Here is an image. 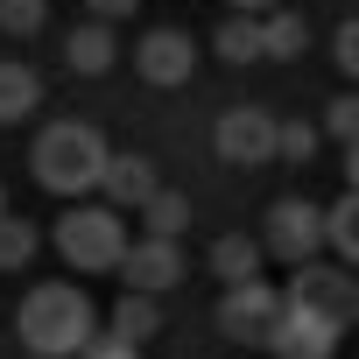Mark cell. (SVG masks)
<instances>
[{"label": "cell", "instance_id": "obj_18", "mask_svg": "<svg viewBox=\"0 0 359 359\" xmlns=\"http://www.w3.org/2000/svg\"><path fill=\"white\" fill-rule=\"evenodd\" d=\"M219 57H226V64H261V57H268V43H261V15H233V22L219 29Z\"/></svg>", "mask_w": 359, "mask_h": 359}, {"label": "cell", "instance_id": "obj_7", "mask_svg": "<svg viewBox=\"0 0 359 359\" xmlns=\"http://www.w3.org/2000/svg\"><path fill=\"white\" fill-rule=\"evenodd\" d=\"M275 317H282V289H275V282H240V289L219 296V331H226L233 345H261V352H268Z\"/></svg>", "mask_w": 359, "mask_h": 359}, {"label": "cell", "instance_id": "obj_11", "mask_svg": "<svg viewBox=\"0 0 359 359\" xmlns=\"http://www.w3.org/2000/svg\"><path fill=\"white\" fill-rule=\"evenodd\" d=\"M99 191H106V205H120V212H141V205L162 191V176H155V162H148V155H113Z\"/></svg>", "mask_w": 359, "mask_h": 359}, {"label": "cell", "instance_id": "obj_28", "mask_svg": "<svg viewBox=\"0 0 359 359\" xmlns=\"http://www.w3.org/2000/svg\"><path fill=\"white\" fill-rule=\"evenodd\" d=\"M345 191H359V141L345 148Z\"/></svg>", "mask_w": 359, "mask_h": 359}, {"label": "cell", "instance_id": "obj_25", "mask_svg": "<svg viewBox=\"0 0 359 359\" xmlns=\"http://www.w3.org/2000/svg\"><path fill=\"white\" fill-rule=\"evenodd\" d=\"M78 359H141V345H134V338H120V331H99Z\"/></svg>", "mask_w": 359, "mask_h": 359}, {"label": "cell", "instance_id": "obj_23", "mask_svg": "<svg viewBox=\"0 0 359 359\" xmlns=\"http://www.w3.org/2000/svg\"><path fill=\"white\" fill-rule=\"evenodd\" d=\"M282 155H289V162H310V155H317V127H310V120H282Z\"/></svg>", "mask_w": 359, "mask_h": 359}, {"label": "cell", "instance_id": "obj_20", "mask_svg": "<svg viewBox=\"0 0 359 359\" xmlns=\"http://www.w3.org/2000/svg\"><path fill=\"white\" fill-rule=\"evenodd\" d=\"M36 261V226L29 219H0V275H15Z\"/></svg>", "mask_w": 359, "mask_h": 359}, {"label": "cell", "instance_id": "obj_15", "mask_svg": "<svg viewBox=\"0 0 359 359\" xmlns=\"http://www.w3.org/2000/svg\"><path fill=\"white\" fill-rule=\"evenodd\" d=\"M106 331H120V338H134V345H141V338H155V331H162V296L127 289V296L113 303V324H106Z\"/></svg>", "mask_w": 359, "mask_h": 359}, {"label": "cell", "instance_id": "obj_3", "mask_svg": "<svg viewBox=\"0 0 359 359\" xmlns=\"http://www.w3.org/2000/svg\"><path fill=\"white\" fill-rule=\"evenodd\" d=\"M57 254L78 268V275H113L127 261V226H120V205H71L57 219Z\"/></svg>", "mask_w": 359, "mask_h": 359}, {"label": "cell", "instance_id": "obj_29", "mask_svg": "<svg viewBox=\"0 0 359 359\" xmlns=\"http://www.w3.org/2000/svg\"><path fill=\"white\" fill-rule=\"evenodd\" d=\"M0 219H8V191H0Z\"/></svg>", "mask_w": 359, "mask_h": 359}, {"label": "cell", "instance_id": "obj_12", "mask_svg": "<svg viewBox=\"0 0 359 359\" xmlns=\"http://www.w3.org/2000/svg\"><path fill=\"white\" fill-rule=\"evenodd\" d=\"M113 22H85V29H71V43H64V64L78 71V78H106L113 71Z\"/></svg>", "mask_w": 359, "mask_h": 359}, {"label": "cell", "instance_id": "obj_6", "mask_svg": "<svg viewBox=\"0 0 359 359\" xmlns=\"http://www.w3.org/2000/svg\"><path fill=\"white\" fill-rule=\"evenodd\" d=\"M289 303H303V310H317V317H331L338 331L359 317V282L345 275V268H324V261H303V268H289V289H282Z\"/></svg>", "mask_w": 359, "mask_h": 359}, {"label": "cell", "instance_id": "obj_16", "mask_svg": "<svg viewBox=\"0 0 359 359\" xmlns=\"http://www.w3.org/2000/svg\"><path fill=\"white\" fill-rule=\"evenodd\" d=\"M261 43H268V64H282V57H303V43H310V22H303L296 8H275V15H261Z\"/></svg>", "mask_w": 359, "mask_h": 359}, {"label": "cell", "instance_id": "obj_5", "mask_svg": "<svg viewBox=\"0 0 359 359\" xmlns=\"http://www.w3.org/2000/svg\"><path fill=\"white\" fill-rule=\"evenodd\" d=\"M261 247H268L282 268H303V261H317V254L331 247V233H324V212H317L310 198H282V205H268V233H261Z\"/></svg>", "mask_w": 359, "mask_h": 359}, {"label": "cell", "instance_id": "obj_24", "mask_svg": "<svg viewBox=\"0 0 359 359\" xmlns=\"http://www.w3.org/2000/svg\"><path fill=\"white\" fill-rule=\"evenodd\" d=\"M331 57H338V71H345V78H359V15H352V22H338Z\"/></svg>", "mask_w": 359, "mask_h": 359}, {"label": "cell", "instance_id": "obj_13", "mask_svg": "<svg viewBox=\"0 0 359 359\" xmlns=\"http://www.w3.org/2000/svg\"><path fill=\"white\" fill-rule=\"evenodd\" d=\"M261 261H268V247H261V240H247V233H226V240H212V275H219L226 289H240V282H261Z\"/></svg>", "mask_w": 359, "mask_h": 359}, {"label": "cell", "instance_id": "obj_8", "mask_svg": "<svg viewBox=\"0 0 359 359\" xmlns=\"http://www.w3.org/2000/svg\"><path fill=\"white\" fill-rule=\"evenodd\" d=\"M338 324L331 317H317V310H303V303H289L282 296V317H275V331H268V352L275 359H338Z\"/></svg>", "mask_w": 359, "mask_h": 359}, {"label": "cell", "instance_id": "obj_2", "mask_svg": "<svg viewBox=\"0 0 359 359\" xmlns=\"http://www.w3.org/2000/svg\"><path fill=\"white\" fill-rule=\"evenodd\" d=\"M106 162H113V148H106V134L85 127V120H57V127H43L36 148H29L36 184L57 191V198H71V205H78L85 191L106 184Z\"/></svg>", "mask_w": 359, "mask_h": 359}, {"label": "cell", "instance_id": "obj_21", "mask_svg": "<svg viewBox=\"0 0 359 359\" xmlns=\"http://www.w3.org/2000/svg\"><path fill=\"white\" fill-rule=\"evenodd\" d=\"M50 22V0H0V36H36Z\"/></svg>", "mask_w": 359, "mask_h": 359}, {"label": "cell", "instance_id": "obj_4", "mask_svg": "<svg viewBox=\"0 0 359 359\" xmlns=\"http://www.w3.org/2000/svg\"><path fill=\"white\" fill-rule=\"evenodd\" d=\"M212 148H219V162H233V169H268V162L282 155V120H275L268 106H226L219 127H212Z\"/></svg>", "mask_w": 359, "mask_h": 359}, {"label": "cell", "instance_id": "obj_19", "mask_svg": "<svg viewBox=\"0 0 359 359\" xmlns=\"http://www.w3.org/2000/svg\"><path fill=\"white\" fill-rule=\"evenodd\" d=\"M141 226L162 233V240H176V233L191 226V198H184V191H155V198L141 205Z\"/></svg>", "mask_w": 359, "mask_h": 359}, {"label": "cell", "instance_id": "obj_27", "mask_svg": "<svg viewBox=\"0 0 359 359\" xmlns=\"http://www.w3.org/2000/svg\"><path fill=\"white\" fill-rule=\"evenodd\" d=\"M282 0H233V15H275Z\"/></svg>", "mask_w": 359, "mask_h": 359}, {"label": "cell", "instance_id": "obj_14", "mask_svg": "<svg viewBox=\"0 0 359 359\" xmlns=\"http://www.w3.org/2000/svg\"><path fill=\"white\" fill-rule=\"evenodd\" d=\"M36 106H43V78H36L22 57H8V64H0V127L29 120Z\"/></svg>", "mask_w": 359, "mask_h": 359}, {"label": "cell", "instance_id": "obj_9", "mask_svg": "<svg viewBox=\"0 0 359 359\" xmlns=\"http://www.w3.org/2000/svg\"><path fill=\"white\" fill-rule=\"evenodd\" d=\"M134 71L148 78V85H191V71H198V43L184 36V29H148L141 36V50H134Z\"/></svg>", "mask_w": 359, "mask_h": 359}, {"label": "cell", "instance_id": "obj_1", "mask_svg": "<svg viewBox=\"0 0 359 359\" xmlns=\"http://www.w3.org/2000/svg\"><path fill=\"white\" fill-rule=\"evenodd\" d=\"M15 338L36 352V359H78L92 338H99V310L78 282H36L15 310Z\"/></svg>", "mask_w": 359, "mask_h": 359}, {"label": "cell", "instance_id": "obj_17", "mask_svg": "<svg viewBox=\"0 0 359 359\" xmlns=\"http://www.w3.org/2000/svg\"><path fill=\"white\" fill-rule=\"evenodd\" d=\"M324 233H331V254L345 268H359V191H345L331 212H324Z\"/></svg>", "mask_w": 359, "mask_h": 359}, {"label": "cell", "instance_id": "obj_22", "mask_svg": "<svg viewBox=\"0 0 359 359\" xmlns=\"http://www.w3.org/2000/svg\"><path fill=\"white\" fill-rule=\"evenodd\" d=\"M324 134H331V141H345V148L359 141V92H345V99H331V106H324Z\"/></svg>", "mask_w": 359, "mask_h": 359}, {"label": "cell", "instance_id": "obj_26", "mask_svg": "<svg viewBox=\"0 0 359 359\" xmlns=\"http://www.w3.org/2000/svg\"><path fill=\"white\" fill-rule=\"evenodd\" d=\"M134 8H141V0H92V15H99V22H127Z\"/></svg>", "mask_w": 359, "mask_h": 359}, {"label": "cell", "instance_id": "obj_10", "mask_svg": "<svg viewBox=\"0 0 359 359\" xmlns=\"http://www.w3.org/2000/svg\"><path fill=\"white\" fill-rule=\"evenodd\" d=\"M120 282L127 289H148V296H162L169 282H184V254H176V240H162V233L134 240L127 261H120Z\"/></svg>", "mask_w": 359, "mask_h": 359}]
</instances>
